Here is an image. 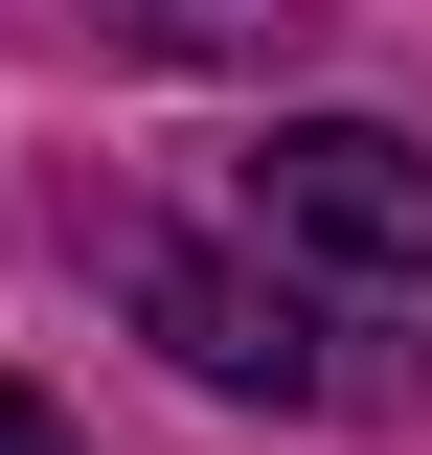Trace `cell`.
Wrapping results in <instances>:
<instances>
[{"instance_id": "1", "label": "cell", "mask_w": 432, "mask_h": 455, "mask_svg": "<svg viewBox=\"0 0 432 455\" xmlns=\"http://www.w3.org/2000/svg\"><path fill=\"white\" fill-rule=\"evenodd\" d=\"M114 296H137V341H160L182 387H228V410H364L387 364L364 341L319 319V274H296V251H182V228H114Z\"/></svg>"}, {"instance_id": "2", "label": "cell", "mask_w": 432, "mask_h": 455, "mask_svg": "<svg viewBox=\"0 0 432 455\" xmlns=\"http://www.w3.org/2000/svg\"><path fill=\"white\" fill-rule=\"evenodd\" d=\"M251 228L296 251V274H341V296H410L432 274V160L387 137V114H273L251 137Z\"/></svg>"}, {"instance_id": "3", "label": "cell", "mask_w": 432, "mask_h": 455, "mask_svg": "<svg viewBox=\"0 0 432 455\" xmlns=\"http://www.w3.org/2000/svg\"><path fill=\"white\" fill-rule=\"evenodd\" d=\"M114 46H160V68H296L319 46V0H92Z\"/></svg>"}, {"instance_id": "4", "label": "cell", "mask_w": 432, "mask_h": 455, "mask_svg": "<svg viewBox=\"0 0 432 455\" xmlns=\"http://www.w3.org/2000/svg\"><path fill=\"white\" fill-rule=\"evenodd\" d=\"M0 455H68V433H46V410H23V387H0Z\"/></svg>"}]
</instances>
